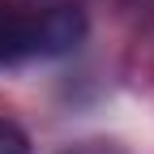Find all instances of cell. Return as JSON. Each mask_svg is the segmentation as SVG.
Wrapping results in <instances>:
<instances>
[{"mask_svg": "<svg viewBox=\"0 0 154 154\" xmlns=\"http://www.w3.org/2000/svg\"><path fill=\"white\" fill-rule=\"evenodd\" d=\"M86 17L73 5H51L34 13V56H64L82 43Z\"/></svg>", "mask_w": 154, "mask_h": 154, "instance_id": "6da1fadb", "label": "cell"}, {"mask_svg": "<svg viewBox=\"0 0 154 154\" xmlns=\"http://www.w3.org/2000/svg\"><path fill=\"white\" fill-rule=\"evenodd\" d=\"M64 154H128V150L111 146V141H86V146H73V150H64Z\"/></svg>", "mask_w": 154, "mask_h": 154, "instance_id": "277c9868", "label": "cell"}, {"mask_svg": "<svg viewBox=\"0 0 154 154\" xmlns=\"http://www.w3.org/2000/svg\"><path fill=\"white\" fill-rule=\"evenodd\" d=\"M34 56V13L0 0V64H17Z\"/></svg>", "mask_w": 154, "mask_h": 154, "instance_id": "7a4b0ae2", "label": "cell"}, {"mask_svg": "<svg viewBox=\"0 0 154 154\" xmlns=\"http://www.w3.org/2000/svg\"><path fill=\"white\" fill-rule=\"evenodd\" d=\"M0 154H30V137L22 124H13L0 116Z\"/></svg>", "mask_w": 154, "mask_h": 154, "instance_id": "3957f363", "label": "cell"}]
</instances>
